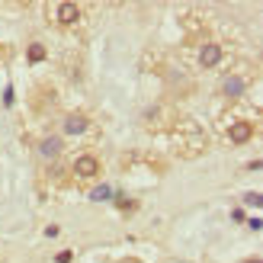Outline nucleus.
I'll list each match as a JSON object with an SVG mask.
<instances>
[{"label":"nucleus","mask_w":263,"mask_h":263,"mask_svg":"<svg viewBox=\"0 0 263 263\" xmlns=\"http://www.w3.org/2000/svg\"><path fill=\"white\" fill-rule=\"evenodd\" d=\"M71 170H74V177H77V180H97V177L103 174V161H100L97 154L84 151V154H77V157H74Z\"/></svg>","instance_id":"f257e3e1"},{"label":"nucleus","mask_w":263,"mask_h":263,"mask_svg":"<svg viewBox=\"0 0 263 263\" xmlns=\"http://www.w3.org/2000/svg\"><path fill=\"white\" fill-rule=\"evenodd\" d=\"M196 61H199V68L212 71V68H218V64L225 61V48H221L218 42H202L199 51H196Z\"/></svg>","instance_id":"f03ea898"},{"label":"nucleus","mask_w":263,"mask_h":263,"mask_svg":"<svg viewBox=\"0 0 263 263\" xmlns=\"http://www.w3.org/2000/svg\"><path fill=\"white\" fill-rule=\"evenodd\" d=\"M254 135H257V125L251 119H241V122H231L228 125V141L231 144H247Z\"/></svg>","instance_id":"7ed1b4c3"},{"label":"nucleus","mask_w":263,"mask_h":263,"mask_svg":"<svg viewBox=\"0 0 263 263\" xmlns=\"http://www.w3.org/2000/svg\"><path fill=\"white\" fill-rule=\"evenodd\" d=\"M61 128H64V135H84V132H90V116L87 112H68Z\"/></svg>","instance_id":"20e7f679"},{"label":"nucleus","mask_w":263,"mask_h":263,"mask_svg":"<svg viewBox=\"0 0 263 263\" xmlns=\"http://www.w3.org/2000/svg\"><path fill=\"white\" fill-rule=\"evenodd\" d=\"M61 151H64V138L61 135H48V138H42V144H39V157H42V161H58Z\"/></svg>","instance_id":"39448f33"},{"label":"nucleus","mask_w":263,"mask_h":263,"mask_svg":"<svg viewBox=\"0 0 263 263\" xmlns=\"http://www.w3.org/2000/svg\"><path fill=\"white\" fill-rule=\"evenodd\" d=\"M221 93H225L228 100L244 97V93H247V77H241V74H228L225 81H221Z\"/></svg>","instance_id":"423d86ee"},{"label":"nucleus","mask_w":263,"mask_h":263,"mask_svg":"<svg viewBox=\"0 0 263 263\" xmlns=\"http://www.w3.org/2000/svg\"><path fill=\"white\" fill-rule=\"evenodd\" d=\"M55 20H58V26H77L81 23V4H58V10H55Z\"/></svg>","instance_id":"0eeeda50"},{"label":"nucleus","mask_w":263,"mask_h":263,"mask_svg":"<svg viewBox=\"0 0 263 263\" xmlns=\"http://www.w3.org/2000/svg\"><path fill=\"white\" fill-rule=\"evenodd\" d=\"M26 58H29V64H39V61H45V58H48V48H45L42 42H32L29 51H26Z\"/></svg>","instance_id":"6e6552de"},{"label":"nucleus","mask_w":263,"mask_h":263,"mask_svg":"<svg viewBox=\"0 0 263 263\" xmlns=\"http://www.w3.org/2000/svg\"><path fill=\"white\" fill-rule=\"evenodd\" d=\"M109 196H112V190L106 186V183H100V186H97L93 193H90V199H93V202H106Z\"/></svg>","instance_id":"1a4fd4ad"},{"label":"nucleus","mask_w":263,"mask_h":263,"mask_svg":"<svg viewBox=\"0 0 263 263\" xmlns=\"http://www.w3.org/2000/svg\"><path fill=\"white\" fill-rule=\"evenodd\" d=\"M55 260H58V263H71V260H74V251H61Z\"/></svg>","instance_id":"9d476101"},{"label":"nucleus","mask_w":263,"mask_h":263,"mask_svg":"<svg viewBox=\"0 0 263 263\" xmlns=\"http://www.w3.org/2000/svg\"><path fill=\"white\" fill-rule=\"evenodd\" d=\"M244 202H247V205H260V193H247Z\"/></svg>","instance_id":"9b49d317"},{"label":"nucleus","mask_w":263,"mask_h":263,"mask_svg":"<svg viewBox=\"0 0 263 263\" xmlns=\"http://www.w3.org/2000/svg\"><path fill=\"white\" fill-rule=\"evenodd\" d=\"M58 234H61L58 225H48V228H45V238H58Z\"/></svg>","instance_id":"f8f14e48"},{"label":"nucleus","mask_w":263,"mask_h":263,"mask_svg":"<svg viewBox=\"0 0 263 263\" xmlns=\"http://www.w3.org/2000/svg\"><path fill=\"white\" fill-rule=\"evenodd\" d=\"M244 263H260V257H254V260H244Z\"/></svg>","instance_id":"ddd939ff"}]
</instances>
